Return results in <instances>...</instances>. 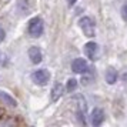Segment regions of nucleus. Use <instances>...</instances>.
Instances as JSON below:
<instances>
[{
    "label": "nucleus",
    "mask_w": 127,
    "mask_h": 127,
    "mask_svg": "<svg viewBox=\"0 0 127 127\" xmlns=\"http://www.w3.org/2000/svg\"><path fill=\"white\" fill-rule=\"evenodd\" d=\"M43 32H44V23H43L41 17L34 16V17L30 19L29 23H27V33H29L30 37L37 39L43 34Z\"/></svg>",
    "instance_id": "1"
},
{
    "label": "nucleus",
    "mask_w": 127,
    "mask_h": 127,
    "mask_svg": "<svg viewBox=\"0 0 127 127\" xmlns=\"http://www.w3.org/2000/svg\"><path fill=\"white\" fill-rule=\"evenodd\" d=\"M79 26H80L81 32L86 37H94L96 36V23H94V20L92 17H89V16L80 17Z\"/></svg>",
    "instance_id": "2"
},
{
    "label": "nucleus",
    "mask_w": 127,
    "mask_h": 127,
    "mask_svg": "<svg viewBox=\"0 0 127 127\" xmlns=\"http://www.w3.org/2000/svg\"><path fill=\"white\" fill-rule=\"evenodd\" d=\"M76 103H77V120L80 121L81 124L84 126L87 124V104H86V100L83 96H76L74 97Z\"/></svg>",
    "instance_id": "3"
},
{
    "label": "nucleus",
    "mask_w": 127,
    "mask_h": 127,
    "mask_svg": "<svg viewBox=\"0 0 127 127\" xmlns=\"http://www.w3.org/2000/svg\"><path fill=\"white\" fill-rule=\"evenodd\" d=\"M83 50H84V54H86L87 59H90L93 62L98 60V56H100V47L96 41H87L86 44L83 46Z\"/></svg>",
    "instance_id": "4"
},
{
    "label": "nucleus",
    "mask_w": 127,
    "mask_h": 127,
    "mask_svg": "<svg viewBox=\"0 0 127 127\" xmlns=\"http://www.w3.org/2000/svg\"><path fill=\"white\" fill-rule=\"evenodd\" d=\"M32 80L39 86H46L50 80V71L46 69H39L32 73Z\"/></svg>",
    "instance_id": "5"
},
{
    "label": "nucleus",
    "mask_w": 127,
    "mask_h": 127,
    "mask_svg": "<svg viewBox=\"0 0 127 127\" xmlns=\"http://www.w3.org/2000/svg\"><path fill=\"white\" fill-rule=\"evenodd\" d=\"M104 119H106V114H104V110L100 109V107H94L90 114V121H92L93 126H100L103 124Z\"/></svg>",
    "instance_id": "6"
},
{
    "label": "nucleus",
    "mask_w": 127,
    "mask_h": 127,
    "mask_svg": "<svg viewBox=\"0 0 127 127\" xmlns=\"http://www.w3.org/2000/svg\"><path fill=\"white\" fill-rule=\"evenodd\" d=\"M27 54H29L30 62H32L33 64H39V63H41V60H43V53H41L40 47H37V46L30 47Z\"/></svg>",
    "instance_id": "7"
},
{
    "label": "nucleus",
    "mask_w": 127,
    "mask_h": 127,
    "mask_svg": "<svg viewBox=\"0 0 127 127\" xmlns=\"http://www.w3.org/2000/svg\"><path fill=\"white\" fill-rule=\"evenodd\" d=\"M87 67H89V64H87L86 59H83V57L74 59L73 63H71V70H73L74 73H79V74L84 73V71L87 70Z\"/></svg>",
    "instance_id": "8"
},
{
    "label": "nucleus",
    "mask_w": 127,
    "mask_h": 127,
    "mask_svg": "<svg viewBox=\"0 0 127 127\" xmlns=\"http://www.w3.org/2000/svg\"><path fill=\"white\" fill-rule=\"evenodd\" d=\"M64 93V86L60 83V81H56L52 87V92H50V97H52V101H57L60 100V97L63 96Z\"/></svg>",
    "instance_id": "9"
},
{
    "label": "nucleus",
    "mask_w": 127,
    "mask_h": 127,
    "mask_svg": "<svg viewBox=\"0 0 127 127\" xmlns=\"http://www.w3.org/2000/svg\"><path fill=\"white\" fill-rule=\"evenodd\" d=\"M94 79H96V71H94L93 67L89 66L86 71L81 73V83L83 84H90L92 81H94Z\"/></svg>",
    "instance_id": "10"
},
{
    "label": "nucleus",
    "mask_w": 127,
    "mask_h": 127,
    "mask_svg": "<svg viewBox=\"0 0 127 127\" xmlns=\"http://www.w3.org/2000/svg\"><path fill=\"white\" fill-rule=\"evenodd\" d=\"M0 101H3L4 104H7L9 107H16V106H17L16 98L12 97V96L6 92H0Z\"/></svg>",
    "instance_id": "11"
},
{
    "label": "nucleus",
    "mask_w": 127,
    "mask_h": 127,
    "mask_svg": "<svg viewBox=\"0 0 127 127\" xmlns=\"http://www.w3.org/2000/svg\"><path fill=\"white\" fill-rule=\"evenodd\" d=\"M119 79V73H117V70L113 69V67H109L107 71H106V81L109 83V84H114L116 81Z\"/></svg>",
    "instance_id": "12"
},
{
    "label": "nucleus",
    "mask_w": 127,
    "mask_h": 127,
    "mask_svg": "<svg viewBox=\"0 0 127 127\" xmlns=\"http://www.w3.org/2000/svg\"><path fill=\"white\" fill-rule=\"evenodd\" d=\"M16 9L20 14H26V13L30 10V6H29V0H17L16 3Z\"/></svg>",
    "instance_id": "13"
},
{
    "label": "nucleus",
    "mask_w": 127,
    "mask_h": 127,
    "mask_svg": "<svg viewBox=\"0 0 127 127\" xmlns=\"http://www.w3.org/2000/svg\"><path fill=\"white\" fill-rule=\"evenodd\" d=\"M76 89H77V80L76 79H69L67 84H66V90L69 93H74Z\"/></svg>",
    "instance_id": "14"
},
{
    "label": "nucleus",
    "mask_w": 127,
    "mask_h": 127,
    "mask_svg": "<svg viewBox=\"0 0 127 127\" xmlns=\"http://www.w3.org/2000/svg\"><path fill=\"white\" fill-rule=\"evenodd\" d=\"M120 14H121V19L127 23V3L123 4V7H121V10H120Z\"/></svg>",
    "instance_id": "15"
},
{
    "label": "nucleus",
    "mask_w": 127,
    "mask_h": 127,
    "mask_svg": "<svg viewBox=\"0 0 127 127\" xmlns=\"http://www.w3.org/2000/svg\"><path fill=\"white\" fill-rule=\"evenodd\" d=\"M4 36H6V33H4V30H3L1 27H0V43H1V41L4 40Z\"/></svg>",
    "instance_id": "16"
},
{
    "label": "nucleus",
    "mask_w": 127,
    "mask_h": 127,
    "mask_svg": "<svg viewBox=\"0 0 127 127\" xmlns=\"http://www.w3.org/2000/svg\"><path fill=\"white\" fill-rule=\"evenodd\" d=\"M76 1H77V0H67V4L71 7V6H74V4H76Z\"/></svg>",
    "instance_id": "17"
},
{
    "label": "nucleus",
    "mask_w": 127,
    "mask_h": 127,
    "mask_svg": "<svg viewBox=\"0 0 127 127\" xmlns=\"http://www.w3.org/2000/svg\"><path fill=\"white\" fill-rule=\"evenodd\" d=\"M0 59H1V53H0Z\"/></svg>",
    "instance_id": "18"
},
{
    "label": "nucleus",
    "mask_w": 127,
    "mask_h": 127,
    "mask_svg": "<svg viewBox=\"0 0 127 127\" xmlns=\"http://www.w3.org/2000/svg\"><path fill=\"white\" fill-rule=\"evenodd\" d=\"M0 114H1V110H0Z\"/></svg>",
    "instance_id": "19"
}]
</instances>
